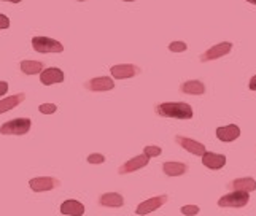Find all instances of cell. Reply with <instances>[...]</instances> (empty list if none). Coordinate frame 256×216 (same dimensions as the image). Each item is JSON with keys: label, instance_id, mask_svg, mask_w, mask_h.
I'll list each match as a JSON object with an SVG mask.
<instances>
[{"label": "cell", "instance_id": "1", "mask_svg": "<svg viewBox=\"0 0 256 216\" xmlns=\"http://www.w3.org/2000/svg\"><path fill=\"white\" fill-rule=\"evenodd\" d=\"M154 112L161 118H174V120H191L192 106L186 102H162L154 106Z\"/></svg>", "mask_w": 256, "mask_h": 216}, {"label": "cell", "instance_id": "2", "mask_svg": "<svg viewBox=\"0 0 256 216\" xmlns=\"http://www.w3.org/2000/svg\"><path fill=\"white\" fill-rule=\"evenodd\" d=\"M248 202H250L248 192H244V191H231L229 194L220 197L218 206H222V208H242V206L248 205Z\"/></svg>", "mask_w": 256, "mask_h": 216}, {"label": "cell", "instance_id": "3", "mask_svg": "<svg viewBox=\"0 0 256 216\" xmlns=\"http://www.w3.org/2000/svg\"><path fill=\"white\" fill-rule=\"evenodd\" d=\"M32 48L40 54H51V52L59 54L64 51L62 43L54 38H50V37H34Z\"/></svg>", "mask_w": 256, "mask_h": 216}, {"label": "cell", "instance_id": "4", "mask_svg": "<svg viewBox=\"0 0 256 216\" xmlns=\"http://www.w3.org/2000/svg\"><path fill=\"white\" fill-rule=\"evenodd\" d=\"M30 120L29 118H16L0 126V134L2 135H24L30 130Z\"/></svg>", "mask_w": 256, "mask_h": 216}, {"label": "cell", "instance_id": "5", "mask_svg": "<svg viewBox=\"0 0 256 216\" xmlns=\"http://www.w3.org/2000/svg\"><path fill=\"white\" fill-rule=\"evenodd\" d=\"M232 51V43L231 42H222L215 44V46L208 48L206 52L200 54V62H210V60H215V59H220L226 56V54H229Z\"/></svg>", "mask_w": 256, "mask_h": 216}, {"label": "cell", "instance_id": "6", "mask_svg": "<svg viewBox=\"0 0 256 216\" xmlns=\"http://www.w3.org/2000/svg\"><path fill=\"white\" fill-rule=\"evenodd\" d=\"M175 143L178 146H182L183 150H186L188 152H191V154H194V156H204L206 151H207L206 146L202 145L200 142H196V140H192L190 137H184V135H176Z\"/></svg>", "mask_w": 256, "mask_h": 216}, {"label": "cell", "instance_id": "7", "mask_svg": "<svg viewBox=\"0 0 256 216\" xmlns=\"http://www.w3.org/2000/svg\"><path fill=\"white\" fill-rule=\"evenodd\" d=\"M167 202H169V197H167L166 194L162 196H156V197H152V199H148V200H144L142 204H140L137 206V210L136 213L140 214V216H144V214H148V213H152L158 208H161L162 205H166Z\"/></svg>", "mask_w": 256, "mask_h": 216}, {"label": "cell", "instance_id": "8", "mask_svg": "<svg viewBox=\"0 0 256 216\" xmlns=\"http://www.w3.org/2000/svg\"><path fill=\"white\" fill-rule=\"evenodd\" d=\"M84 88L88 91H92V92H105V91H112L114 88V81L108 76H97V78L86 81Z\"/></svg>", "mask_w": 256, "mask_h": 216}, {"label": "cell", "instance_id": "9", "mask_svg": "<svg viewBox=\"0 0 256 216\" xmlns=\"http://www.w3.org/2000/svg\"><path fill=\"white\" fill-rule=\"evenodd\" d=\"M150 162V158L146 154H140V156H136L129 159L128 162H124L120 168H118V174L120 175H126V174H132V172H137V170L144 168L148 166Z\"/></svg>", "mask_w": 256, "mask_h": 216}, {"label": "cell", "instance_id": "10", "mask_svg": "<svg viewBox=\"0 0 256 216\" xmlns=\"http://www.w3.org/2000/svg\"><path fill=\"white\" fill-rule=\"evenodd\" d=\"M113 78L116 80H128V78H134L137 76L140 72V67L138 66H134V64H120V66H113L110 68Z\"/></svg>", "mask_w": 256, "mask_h": 216}, {"label": "cell", "instance_id": "11", "mask_svg": "<svg viewBox=\"0 0 256 216\" xmlns=\"http://www.w3.org/2000/svg\"><path fill=\"white\" fill-rule=\"evenodd\" d=\"M59 184H60L59 180L52 178V176H38V178L30 180V183H29L32 191H35V192L51 191V189H56Z\"/></svg>", "mask_w": 256, "mask_h": 216}, {"label": "cell", "instance_id": "12", "mask_svg": "<svg viewBox=\"0 0 256 216\" xmlns=\"http://www.w3.org/2000/svg\"><path fill=\"white\" fill-rule=\"evenodd\" d=\"M228 189L231 191H244V192H253L256 191V180L252 176H245V178H237L234 182L228 183Z\"/></svg>", "mask_w": 256, "mask_h": 216}, {"label": "cell", "instance_id": "13", "mask_svg": "<svg viewBox=\"0 0 256 216\" xmlns=\"http://www.w3.org/2000/svg\"><path fill=\"white\" fill-rule=\"evenodd\" d=\"M40 81H42V84H45V86L54 84V83H62V81H64V72L60 68H56V67L45 68L40 74Z\"/></svg>", "mask_w": 256, "mask_h": 216}, {"label": "cell", "instance_id": "14", "mask_svg": "<svg viewBox=\"0 0 256 216\" xmlns=\"http://www.w3.org/2000/svg\"><path fill=\"white\" fill-rule=\"evenodd\" d=\"M202 164H204L210 170H220V168H223L226 166V156L206 151V154L202 156Z\"/></svg>", "mask_w": 256, "mask_h": 216}, {"label": "cell", "instance_id": "15", "mask_svg": "<svg viewBox=\"0 0 256 216\" xmlns=\"http://www.w3.org/2000/svg\"><path fill=\"white\" fill-rule=\"evenodd\" d=\"M216 137L224 143L234 142L240 137V129H239V126H236V124H229V126H224V128H218Z\"/></svg>", "mask_w": 256, "mask_h": 216}, {"label": "cell", "instance_id": "16", "mask_svg": "<svg viewBox=\"0 0 256 216\" xmlns=\"http://www.w3.org/2000/svg\"><path fill=\"white\" fill-rule=\"evenodd\" d=\"M162 170L167 176H180L188 172V166L178 160H167L162 164Z\"/></svg>", "mask_w": 256, "mask_h": 216}, {"label": "cell", "instance_id": "17", "mask_svg": "<svg viewBox=\"0 0 256 216\" xmlns=\"http://www.w3.org/2000/svg\"><path fill=\"white\" fill-rule=\"evenodd\" d=\"M180 92L188 94V96H202V94H206V84L199 80L184 81L180 86Z\"/></svg>", "mask_w": 256, "mask_h": 216}, {"label": "cell", "instance_id": "18", "mask_svg": "<svg viewBox=\"0 0 256 216\" xmlns=\"http://www.w3.org/2000/svg\"><path fill=\"white\" fill-rule=\"evenodd\" d=\"M60 213L68 214V216H83L84 214V205L78 200L68 199L62 205H60Z\"/></svg>", "mask_w": 256, "mask_h": 216}, {"label": "cell", "instance_id": "19", "mask_svg": "<svg viewBox=\"0 0 256 216\" xmlns=\"http://www.w3.org/2000/svg\"><path fill=\"white\" fill-rule=\"evenodd\" d=\"M24 100H26V94L24 92H20V94H16V96H10V97H6V98H2V100H0V114L13 110V108H16L18 105L22 104Z\"/></svg>", "mask_w": 256, "mask_h": 216}, {"label": "cell", "instance_id": "20", "mask_svg": "<svg viewBox=\"0 0 256 216\" xmlns=\"http://www.w3.org/2000/svg\"><path fill=\"white\" fill-rule=\"evenodd\" d=\"M99 204L102 206H110V208H118V206L124 205V199L122 196L118 192H107V194H102L99 197Z\"/></svg>", "mask_w": 256, "mask_h": 216}, {"label": "cell", "instance_id": "21", "mask_svg": "<svg viewBox=\"0 0 256 216\" xmlns=\"http://www.w3.org/2000/svg\"><path fill=\"white\" fill-rule=\"evenodd\" d=\"M21 70L26 75H35V74H42L45 70V64L40 60H22L21 62Z\"/></svg>", "mask_w": 256, "mask_h": 216}, {"label": "cell", "instance_id": "22", "mask_svg": "<svg viewBox=\"0 0 256 216\" xmlns=\"http://www.w3.org/2000/svg\"><path fill=\"white\" fill-rule=\"evenodd\" d=\"M186 50H188V46H186V43H184V42H172L169 44V51H172V52H183Z\"/></svg>", "mask_w": 256, "mask_h": 216}, {"label": "cell", "instance_id": "23", "mask_svg": "<svg viewBox=\"0 0 256 216\" xmlns=\"http://www.w3.org/2000/svg\"><path fill=\"white\" fill-rule=\"evenodd\" d=\"M144 154H146L148 158H158L162 154V150L160 146H145Z\"/></svg>", "mask_w": 256, "mask_h": 216}, {"label": "cell", "instance_id": "24", "mask_svg": "<svg viewBox=\"0 0 256 216\" xmlns=\"http://www.w3.org/2000/svg\"><path fill=\"white\" fill-rule=\"evenodd\" d=\"M200 212V208L198 205H184L182 206V213L184 216H194V214H198Z\"/></svg>", "mask_w": 256, "mask_h": 216}, {"label": "cell", "instance_id": "25", "mask_svg": "<svg viewBox=\"0 0 256 216\" xmlns=\"http://www.w3.org/2000/svg\"><path fill=\"white\" fill-rule=\"evenodd\" d=\"M56 110H58V106L54 104H42L38 106V112L43 113V114H52Z\"/></svg>", "mask_w": 256, "mask_h": 216}, {"label": "cell", "instance_id": "26", "mask_svg": "<svg viewBox=\"0 0 256 216\" xmlns=\"http://www.w3.org/2000/svg\"><path fill=\"white\" fill-rule=\"evenodd\" d=\"M88 162H90V164H104V162H105V156L104 154H99V152H94V154L88 156Z\"/></svg>", "mask_w": 256, "mask_h": 216}, {"label": "cell", "instance_id": "27", "mask_svg": "<svg viewBox=\"0 0 256 216\" xmlns=\"http://www.w3.org/2000/svg\"><path fill=\"white\" fill-rule=\"evenodd\" d=\"M8 27H10V20H8L5 14L0 13V30H2V29H8Z\"/></svg>", "mask_w": 256, "mask_h": 216}, {"label": "cell", "instance_id": "28", "mask_svg": "<svg viewBox=\"0 0 256 216\" xmlns=\"http://www.w3.org/2000/svg\"><path fill=\"white\" fill-rule=\"evenodd\" d=\"M6 91H8V83L6 81H0V97L5 96Z\"/></svg>", "mask_w": 256, "mask_h": 216}, {"label": "cell", "instance_id": "29", "mask_svg": "<svg viewBox=\"0 0 256 216\" xmlns=\"http://www.w3.org/2000/svg\"><path fill=\"white\" fill-rule=\"evenodd\" d=\"M248 88L252 89V91H256V75H254V76H252L250 83H248Z\"/></svg>", "mask_w": 256, "mask_h": 216}, {"label": "cell", "instance_id": "30", "mask_svg": "<svg viewBox=\"0 0 256 216\" xmlns=\"http://www.w3.org/2000/svg\"><path fill=\"white\" fill-rule=\"evenodd\" d=\"M2 2H12V4H20L22 0H2Z\"/></svg>", "mask_w": 256, "mask_h": 216}, {"label": "cell", "instance_id": "31", "mask_svg": "<svg viewBox=\"0 0 256 216\" xmlns=\"http://www.w3.org/2000/svg\"><path fill=\"white\" fill-rule=\"evenodd\" d=\"M248 4H252V5H256V0H246Z\"/></svg>", "mask_w": 256, "mask_h": 216}, {"label": "cell", "instance_id": "32", "mask_svg": "<svg viewBox=\"0 0 256 216\" xmlns=\"http://www.w3.org/2000/svg\"><path fill=\"white\" fill-rule=\"evenodd\" d=\"M122 2H136V0H122Z\"/></svg>", "mask_w": 256, "mask_h": 216}, {"label": "cell", "instance_id": "33", "mask_svg": "<svg viewBox=\"0 0 256 216\" xmlns=\"http://www.w3.org/2000/svg\"><path fill=\"white\" fill-rule=\"evenodd\" d=\"M76 2H86V0H76Z\"/></svg>", "mask_w": 256, "mask_h": 216}]
</instances>
